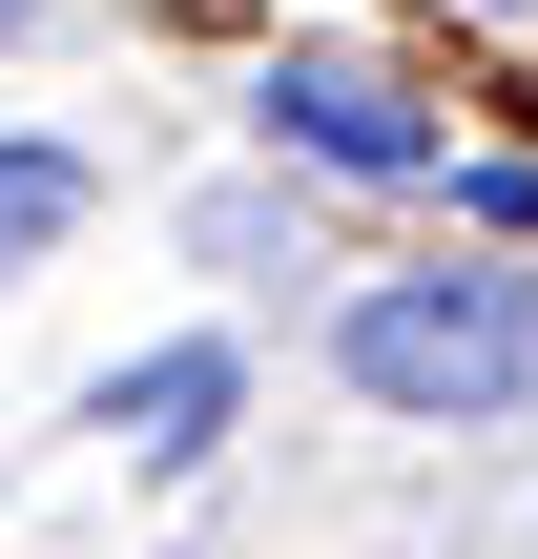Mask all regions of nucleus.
Here are the masks:
<instances>
[{
	"mask_svg": "<svg viewBox=\"0 0 538 559\" xmlns=\"http://www.w3.org/2000/svg\"><path fill=\"white\" fill-rule=\"evenodd\" d=\"M62 228H83V166H62V145H0V270L62 249Z\"/></svg>",
	"mask_w": 538,
	"mask_h": 559,
	"instance_id": "nucleus-4",
	"label": "nucleus"
},
{
	"mask_svg": "<svg viewBox=\"0 0 538 559\" xmlns=\"http://www.w3.org/2000/svg\"><path fill=\"white\" fill-rule=\"evenodd\" d=\"M270 145H311V166H373V187H415V166H435V124H415L373 62H270Z\"/></svg>",
	"mask_w": 538,
	"mask_h": 559,
	"instance_id": "nucleus-2",
	"label": "nucleus"
},
{
	"mask_svg": "<svg viewBox=\"0 0 538 559\" xmlns=\"http://www.w3.org/2000/svg\"><path fill=\"white\" fill-rule=\"evenodd\" d=\"M352 394H394V415L538 394V290L518 270H394V290H352Z\"/></svg>",
	"mask_w": 538,
	"mask_h": 559,
	"instance_id": "nucleus-1",
	"label": "nucleus"
},
{
	"mask_svg": "<svg viewBox=\"0 0 538 559\" xmlns=\"http://www.w3.org/2000/svg\"><path fill=\"white\" fill-rule=\"evenodd\" d=\"M0 41H21V0H0Z\"/></svg>",
	"mask_w": 538,
	"mask_h": 559,
	"instance_id": "nucleus-5",
	"label": "nucleus"
},
{
	"mask_svg": "<svg viewBox=\"0 0 538 559\" xmlns=\"http://www.w3.org/2000/svg\"><path fill=\"white\" fill-rule=\"evenodd\" d=\"M104 436H124V456H207V436H228V353H145V373L104 394Z\"/></svg>",
	"mask_w": 538,
	"mask_h": 559,
	"instance_id": "nucleus-3",
	"label": "nucleus"
}]
</instances>
